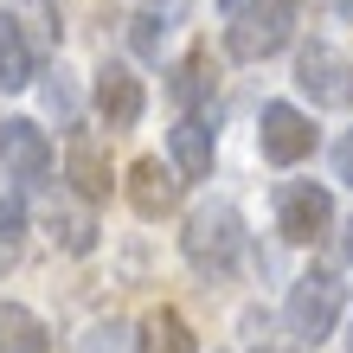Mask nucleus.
I'll return each instance as SVG.
<instances>
[{
  "label": "nucleus",
  "mask_w": 353,
  "mask_h": 353,
  "mask_svg": "<svg viewBox=\"0 0 353 353\" xmlns=\"http://www.w3.org/2000/svg\"><path fill=\"white\" fill-rule=\"evenodd\" d=\"M270 353H276V347H270Z\"/></svg>",
  "instance_id": "obj_27"
},
{
  "label": "nucleus",
  "mask_w": 353,
  "mask_h": 353,
  "mask_svg": "<svg viewBox=\"0 0 353 353\" xmlns=\"http://www.w3.org/2000/svg\"><path fill=\"white\" fill-rule=\"evenodd\" d=\"M341 257H347V263H353V219H347V225H341Z\"/></svg>",
  "instance_id": "obj_23"
},
{
  "label": "nucleus",
  "mask_w": 353,
  "mask_h": 353,
  "mask_svg": "<svg viewBox=\"0 0 353 353\" xmlns=\"http://www.w3.org/2000/svg\"><path fill=\"white\" fill-rule=\"evenodd\" d=\"M347 347H353V327H347Z\"/></svg>",
  "instance_id": "obj_26"
},
{
  "label": "nucleus",
  "mask_w": 353,
  "mask_h": 353,
  "mask_svg": "<svg viewBox=\"0 0 353 353\" xmlns=\"http://www.w3.org/2000/svg\"><path fill=\"white\" fill-rule=\"evenodd\" d=\"M19 244H26V199H19V193H0V263H13Z\"/></svg>",
  "instance_id": "obj_17"
},
{
  "label": "nucleus",
  "mask_w": 353,
  "mask_h": 353,
  "mask_svg": "<svg viewBox=\"0 0 353 353\" xmlns=\"http://www.w3.org/2000/svg\"><path fill=\"white\" fill-rule=\"evenodd\" d=\"M77 353H135V334L122 321H97V327L77 334Z\"/></svg>",
  "instance_id": "obj_18"
},
{
  "label": "nucleus",
  "mask_w": 353,
  "mask_h": 353,
  "mask_svg": "<svg viewBox=\"0 0 353 353\" xmlns=\"http://www.w3.org/2000/svg\"><path fill=\"white\" fill-rule=\"evenodd\" d=\"M46 232H52V244H58V251H71V257L97 251V219H90V205H84V199L52 205V212H46Z\"/></svg>",
  "instance_id": "obj_14"
},
{
  "label": "nucleus",
  "mask_w": 353,
  "mask_h": 353,
  "mask_svg": "<svg viewBox=\"0 0 353 353\" xmlns=\"http://www.w3.org/2000/svg\"><path fill=\"white\" fill-rule=\"evenodd\" d=\"M212 77H219V71H212V52L193 46V52L168 71V103H180L186 116H205V103H212Z\"/></svg>",
  "instance_id": "obj_12"
},
{
  "label": "nucleus",
  "mask_w": 353,
  "mask_h": 353,
  "mask_svg": "<svg viewBox=\"0 0 353 353\" xmlns=\"http://www.w3.org/2000/svg\"><path fill=\"white\" fill-rule=\"evenodd\" d=\"M97 116H103V129H135L141 110H148V84L135 77V65H122V58H103V71H97Z\"/></svg>",
  "instance_id": "obj_7"
},
{
  "label": "nucleus",
  "mask_w": 353,
  "mask_h": 353,
  "mask_svg": "<svg viewBox=\"0 0 353 353\" xmlns=\"http://www.w3.org/2000/svg\"><path fill=\"white\" fill-rule=\"evenodd\" d=\"M65 180H71V199H84V205L110 199L116 174H110V141H103L97 129H71V141H65Z\"/></svg>",
  "instance_id": "obj_9"
},
{
  "label": "nucleus",
  "mask_w": 353,
  "mask_h": 353,
  "mask_svg": "<svg viewBox=\"0 0 353 353\" xmlns=\"http://www.w3.org/2000/svg\"><path fill=\"white\" fill-rule=\"evenodd\" d=\"M334 13H341V19H353V0H334Z\"/></svg>",
  "instance_id": "obj_24"
},
{
  "label": "nucleus",
  "mask_w": 353,
  "mask_h": 353,
  "mask_svg": "<svg viewBox=\"0 0 353 353\" xmlns=\"http://www.w3.org/2000/svg\"><path fill=\"white\" fill-rule=\"evenodd\" d=\"M46 110L58 122H71L77 116V90H71V71H52V84H46Z\"/></svg>",
  "instance_id": "obj_20"
},
{
  "label": "nucleus",
  "mask_w": 353,
  "mask_h": 353,
  "mask_svg": "<svg viewBox=\"0 0 353 353\" xmlns=\"http://www.w3.org/2000/svg\"><path fill=\"white\" fill-rule=\"evenodd\" d=\"M122 193H129V205H135V219H174L180 212V193H186V180L168 168L161 154H141L135 168H129V180H122Z\"/></svg>",
  "instance_id": "obj_10"
},
{
  "label": "nucleus",
  "mask_w": 353,
  "mask_h": 353,
  "mask_svg": "<svg viewBox=\"0 0 353 353\" xmlns=\"http://www.w3.org/2000/svg\"><path fill=\"white\" fill-rule=\"evenodd\" d=\"M251 7H257V0H219V13H225V19H238V13H251Z\"/></svg>",
  "instance_id": "obj_22"
},
{
  "label": "nucleus",
  "mask_w": 353,
  "mask_h": 353,
  "mask_svg": "<svg viewBox=\"0 0 353 353\" xmlns=\"http://www.w3.org/2000/svg\"><path fill=\"white\" fill-rule=\"evenodd\" d=\"M276 232L289 244H321L334 232V193L321 180H283L276 186Z\"/></svg>",
  "instance_id": "obj_4"
},
{
  "label": "nucleus",
  "mask_w": 353,
  "mask_h": 353,
  "mask_svg": "<svg viewBox=\"0 0 353 353\" xmlns=\"http://www.w3.org/2000/svg\"><path fill=\"white\" fill-rule=\"evenodd\" d=\"M257 154L270 168H296V161L315 154V116L296 110V103H263L257 110Z\"/></svg>",
  "instance_id": "obj_5"
},
{
  "label": "nucleus",
  "mask_w": 353,
  "mask_h": 353,
  "mask_svg": "<svg viewBox=\"0 0 353 353\" xmlns=\"http://www.w3.org/2000/svg\"><path fill=\"white\" fill-rule=\"evenodd\" d=\"M0 168H7V180H19V186H39L52 174V135L39 129L32 116H7L0 122Z\"/></svg>",
  "instance_id": "obj_8"
},
{
  "label": "nucleus",
  "mask_w": 353,
  "mask_h": 353,
  "mask_svg": "<svg viewBox=\"0 0 353 353\" xmlns=\"http://www.w3.org/2000/svg\"><path fill=\"white\" fill-rule=\"evenodd\" d=\"M219 161V122L212 116H180L174 135H168V168L180 180H205Z\"/></svg>",
  "instance_id": "obj_11"
},
{
  "label": "nucleus",
  "mask_w": 353,
  "mask_h": 353,
  "mask_svg": "<svg viewBox=\"0 0 353 353\" xmlns=\"http://www.w3.org/2000/svg\"><path fill=\"white\" fill-rule=\"evenodd\" d=\"M32 77H39V52L19 26V13L0 7V90H26Z\"/></svg>",
  "instance_id": "obj_13"
},
{
  "label": "nucleus",
  "mask_w": 353,
  "mask_h": 353,
  "mask_svg": "<svg viewBox=\"0 0 353 353\" xmlns=\"http://www.w3.org/2000/svg\"><path fill=\"white\" fill-rule=\"evenodd\" d=\"M244 251H251V232H244V212L232 199H205L186 212V232H180V257L199 270L205 283H225L238 276Z\"/></svg>",
  "instance_id": "obj_1"
},
{
  "label": "nucleus",
  "mask_w": 353,
  "mask_h": 353,
  "mask_svg": "<svg viewBox=\"0 0 353 353\" xmlns=\"http://www.w3.org/2000/svg\"><path fill=\"white\" fill-rule=\"evenodd\" d=\"M135 347H141V353H199V334L186 327V315H174V308H154V315L141 321Z\"/></svg>",
  "instance_id": "obj_15"
},
{
  "label": "nucleus",
  "mask_w": 353,
  "mask_h": 353,
  "mask_svg": "<svg viewBox=\"0 0 353 353\" xmlns=\"http://www.w3.org/2000/svg\"><path fill=\"white\" fill-rule=\"evenodd\" d=\"M161 39H168V13H161V7H141V13H135V52L154 58Z\"/></svg>",
  "instance_id": "obj_19"
},
{
  "label": "nucleus",
  "mask_w": 353,
  "mask_h": 353,
  "mask_svg": "<svg viewBox=\"0 0 353 353\" xmlns=\"http://www.w3.org/2000/svg\"><path fill=\"white\" fill-rule=\"evenodd\" d=\"M283 7H289V13H296V7H302V0H283Z\"/></svg>",
  "instance_id": "obj_25"
},
{
  "label": "nucleus",
  "mask_w": 353,
  "mask_h": 353,
  "mask_svg": "<svg viewBox=\"0 0 353 353\" xmlns=\"http://www.w3.org/2000/svg\"><path fill=\"white\" fill-rule=\"evenodd\" d=\"M341 315H347V283L334 276V270H302L296 283H289V302H283V321H289V334L296 341H327L341 327Z\"/></svg>",
  "instance_id": "obj_2"
},
{
  "label": "nucleus",
  "mask_w": 353,
  "mask_h": 353,
  "mask_svg": "<svg viewBox=\"0 0 353 353\" xmlns=\"http://www.w3.org/2000/svg\"><path fill=\"white\" fill-rule=\"evenodd\" d=\"M296 84L302 97H315V110H353V58L327 39H315L296 58Z\"/></svg>",
  "instance_id": "obj_6"
},
{
  "label": "nucleus",
  "mask_w": 353,
  "mask_h": 353,
  "mask_svg": "<svg viewBox=\"0 0 353 353\" xmlns=\"http://www.w3.org/2000/svg\"><path fill=\"white\" fill-rule=\"evenodd\" d=\"M289 39H296V13H289L283 0H257L251 13H238L232 26H225V52H232L238 65H263Z\"/></svg>",
  "instance_id": "obj_3"
},
{
  "label": "nucleus",
  "mask_w": 353,
  "mask_h": 353,
  "mask_svg": "<svg viewBox=\"0 0 353 353\" xmlns=\"http://www.w3.org/2000/svg\"><path fill=\"white\" fill-rule=\"evenodd\" d=\"M46 347H52V334L32 308H19V302L0 308V353H46Z\"/></svg>",
  "instance_id": "obj_16"
},
{
  "label": "nucleus",
  "mask_w": 353,
  "mask_h": 353,
  "mask_svg": "<svg viewBox=\"0 0 353 353\" xmlns=\"http://www.w3.org/2000/svg\"><path fill=\"white\" fill-rule=\"evenodd\" d=\"M334 180H347V186H353V129L341 135V148H334Z\"/></svg>",
  "instance_id": "obj_21"
}]
</instances>
